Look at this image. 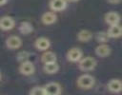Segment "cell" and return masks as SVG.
I'll return each instance as SVG.
<instances>
[{
    "label": "cell",
    "instance_id": "cell-1",
    "mask_svg": "<svg viewBox=\"0 0 122 95\" xmlns=\"http://www.w3.org/2000/svg\"><path fill=\"white\" fill-rule=\"evenodd\" d=\"M94 78L90 74H83L77 79V86L83 89H90L94 85Z\"/></svg>",
    "mask_w": 122,
    "mask_h": 95
},
{
    "label": "cell",
    "instance_id": "cell-2",
    "mask_svg": "<svg viewBox=\"0 0 122 95\" xmlns=\"http://www.w3.org/2000/svg\"><path fill=\"white\" fill-rule=\"evenodd\" d=\"M96 65H97V63H96L95 59L92 58V57H91V56L82 58L79 61V68L81 70H83V71L92 70L96 66Z\"/></svg>",
    "mask_w": 122,
    "mask_h": 95
},
{
    "label": "cell",
    "instance_id": "cell-3",
    "mask_svg": "<svg viewBox=\"0 0 122 95\" xmlns=\"http://www.w3.org/2000/svg\"><path fill=\"white\" fill-rule=\"evenodd\" d=\"M120 20H121V16L119 15V13H117L115 11H109L105 14V21L110 26L119 24Z\"/></svg>",
    "mask_w": 122,
    "mask_h": 95
},
{
    "label": "cell",
    "instance_id": "cell-4",
    "mask_svg": "<svg viewBox=\"0 0 122 95\" xmlns=\"http://www.w3.org/2000/svg\"><path fill=\"white\" fill-rule=\"evenodd\" d=\"M82 51L78 48H72L67 52V59L71 62H79L82 59Z\"/></svg>",
    "mask_w": 122,
    "mask_h": 95
},
{
    "label": "cell",
    "instance_id": "cell-5",
    "mask_svg": "<svg viewBox=\"0 0 122 95\" xmlns=\"http://www.w3.org/2000/svg\"><path fill=\"white\" fill-rule=\"evenodd\" d=\"M44 88H45V93L47 95H57V94H60V92H61L60 85L57 83H54V82L47 84L44 86Z\"/></svg>",
    "mask_w": 122,
    "mask_h": 95
},
{
    "label": "cell",
    "instance_id": "cell-6",
    "mask_svg": "<svg viewBox=\"0 0 122 95\" xmlns=\"http://www.w3.org/2000/svg\"><path fill=\"white\" fill-rule=\"evenodd\" d=\"M107 87L112 93H119L122 91V81L119 79H112L109 81Z\"/></svg>",
    "mask_w": 122,
    "mask_h": 95
},
{
    "label": "cell",
    "instance_id": "cell-7",
    "mask_svg": "<svg viewBox=\"0 0 122 95\" xmlns=\"http://www.w3.org/2000/svg\"><path fill=\"white\" fill-rule=\"evenodd\" d=\"M19 71L23 75H31L34 72V66L29 60L22 62L19 66Z\"/></svg>",
    "mask_w": 122,
    "mask_h": 95
},
{
    "label": "cell",
    "instance_id": "cell-8",
    "mask_svg": "<svg viewBox=\"0 0 122 95\" xmlns=\"http://www.w3.org/2000/svg\"><path fill=\"white\" fill-rule=\"evenodd\" d=\"M111 51H112L111 48L105 43H101L99 46H97L95 48V54L98 57H101V58L109 56L111 54Z\"/></svg>",
    "mask_w": 122,
    "mask_h": 95
},
{
    "label": "cell",
    "instance_id": "cell-9",
    "mask_svg": "<svg viewBox=\"0 0 122 95\" xmlns=\"http://www.w3.org/2000/svg\"><path fill=\"white\" fill-rule=\"evenodd\" d=\"M14 27V20L10 16H3L0 18V28L2 30H10Z\"/></svg>",
    "mask_w": 122,
    "mask_h": 95
},
{
    "label": "cell",
    "instance_id": "cell-10",
    "mask_svg": "<svg viewBox=\"0 0 122 95\" xmlns=\"http://www.w3.org/2000/svg\"><path fill=\"white\" fill-rule=\"evenodd\" d=\"M6 45L10 49H15V48H18L21 47L22 45V40L20 39V37L18 36H15V35H12V36H10L7 40H6Z\"/></svg>",
    "mask_w": 122,
    "mask_h": 95
},
{
    "label": "cell",
    "instance_id": "cell-11",
    "mask_svg": "<svg viewBox=\"0 0 122 95\" xmlns=\"http://www.w3.org/2000/svg\"><path fill=\"white\" fill-rule=\"evenodd\" d=\"M107 33H108V35H109L110 38H118V37H121L122 36V26L120 24L110 26Z\"/></svg>",
    "mask_w": 122,
    "mask_h": 95
},
{
    "label": "cell",
    "instance_id": "cell-12",
    "mask_svg": "<svg viewBox=\"0 0 122 95\" xmlns=\"http://www.w3.org/2000/svg\"><path fill=\"white\" fill-rule=\"evenodd\" d=\"M67 7V0H51L50 8L53 11H61Z\"/></svg>",
    "mask_w": 122,
    "mask_h": 95
},
{
    "label": "cell",
    "instance_id": "cell-13",
    "mask_svg": "<svg viewBox=\"0 0 122 95\" xmlns=\"http://www.w3.org/2000/svg\"><path fill=\"white\" fill-rule=\"evenodd\" d=\"M34 46L39 50H47L51 46V42L46 37H39L35 40Z\"/></svg>",
    "mask_w": 122,
    "mask_h": 95
},
{
    "label": "cell",
    "instance_id": "cell-14",
    "mask_svg": "<svg viewBox=\"0 0 122 95\" xmlns=\"http://www.w3.org/2000/svg\"><path fill=\"white\" fill-rule=\"evenodd\" d=\"M41 21L45 25H51L56 21V15L51 11L45 12L41 17Z\"/></svg>",
    "mask_w": 122,
    "mask_h": 95
},
{
    "label": "cell",
    "instance_id": "cell-15",
    "mask_svg": "<svg viewBox=\"0 0 122 95\" xmlns=\"http://www.w3.org/2000/svg\"><path fill=\"white\" fill-rule=\"evenodd\" d=\"M44 71L48 74H54L58 71L59 69V66L56 62H52V63H48V64H44V67H43Z\"/></svg>",
    "mask_w": 122,
    "mask_h": 95
},
{
    "label": "cell",
    "instance_id": "cell-16",
    "mask_svg": "<svg viewBox=\"0 0 122 95\" xmlns=\"http://www.w3.org/2000/svg\"><path fill=\"white\" fill-rule=\"evenodd\" d=\"M92 38V33L88 29H82L77 34V39L81 42H88Z\"/></svg>",
    "mask_w": 122,
    "mask_h": 95
},
{
    "label": "cell",
    "instance_id": "cell-17",
    "mask_svg": "<svg viewBox=\"0 0 122 95\" xmlns=\"http://www.w3.org/2000/svg\"><path fill=\"white\" fill-rule=\"evenodd\" d=\"M41 61L44 64H48V63H52V62H56V55L51 52V51H46L42 54L41 56Z\"/></svg>",
    "mask_w": 122,
    "mask_h": 95
},
{
    "label": "cell",
    "instance_id": "cell-18",
    "mask_svg": "<svg viewBox=\"0 0 122 95\" xmlns=\"http://www.w3.org/2000/svg\"><path fill=\"white\" fill-rule=\"evenodd\" d=\"M33 30V28H32V25L30 23V22H27V21H24L20 24L19 26V31L22 33V34H29L30 33L31 31Z\"/></svg>",
    "mask_w": 122,
    "mask_h": 95
},
{
    "label": "cell",
    "instance_id": "cell-19",
    "mask_svg": "<svg viewBox=\"0 0 122 95\" xmlns=\"http://www.w3.org/2000/svg\"><path fill=\"white\" fill-rule=\"evenodd\" d=\"M30 94L31 95H46L44 86H34L30 90Z\"/></svg>",
    "mask_w": 122,
    "mask_h": 95
},
{
    "label": "cell",
    "instance_id": "cell-20",
    "mask_svg": "<svg viewBox=\"0 0 122 95\" xmlns=\"http://www.w3.org/2000/svg\"><path fill=\"white\" fill-rule=\"evenodd\" d=\"M109 38H110V37H109L108 33H107V32H103V31L98 32L97 35H96V39H97V41H98L99 43H105V42L108 41Z\"/></svg>",
    "mask_w": 122,
    "mask_h": 95
},
{
    "label": "cell",
    "instance_id": "cell-21",
    "mask_svg": "<svg viewBox=\"0 0 122 95\" xmlns=\"http://www.w3.org/2000/svg\"><path fill=\"white\" fill-rule=\"evenodd\" d=\"M29 57H30V53L28 52V51H25V50H23V51H20L18 54H17V60L19 61V62H25V61H28V59H29Z\"/></svg>",
    "mask_w": 122,
    "mask_h": 95
},
{
    "label": "cell",
    "instance_id": "cell-22",
    "mask_svg": "<svg viewBox=\"0 0 122 95\" xmlns=\"http://www.w3.org/2000/svg\"><path fill=\"white\" fill-rule=\"evenodd\" d=\"M121 1H122V0H107V2H108V3H110V4H112V5H116V4H119Z\"/></svg>",
    "mask_w": 122,
    "mask_h": 95
},
{
    "label": "cell",
    "instance_id": "cell-23",
    "mask_svg": "<svg viewBox=\"0 0 122 95\" xmlns=\"http://www.w3.org/2000/svg\"><path fill=\"white\" fill-rule=\"evenodd\" d=\"M7 1H8V0H0V6L5 5V4L7 3Z\"/></svg>",
    "mask_w": 122,
    "mask_h": 95
},
{
    "label": "cell",
    "instance_id": "cell-24",
    "mask_svg": "<svg viewBox=\"0 0 122 95\" xmlns=\"http://www.w3.org/2000/svg\"><path fill=\"white\" fill-rule=\"evenodd\" d=\"M67 1H69V2H76L78 0H67Z\"/></svg>",
    "mask_w": 122,
    "mask_h": 95
}]
</instances>
